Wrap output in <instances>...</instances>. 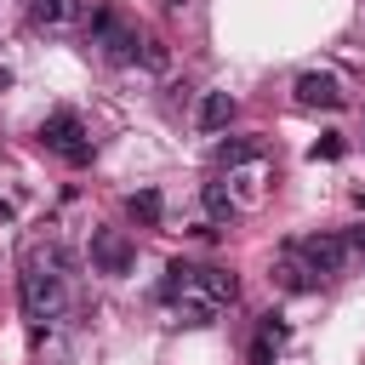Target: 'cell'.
Instances as JSON below:
<instances>
[{
    "label": "cell",
    "instance_id": "obj_1",
    "mask_svg": "<svg viewBox=\"0 0 365 365\" xmlns=\"http://www.w3.org/2000/svg\"><path fill=\"white\" fill-rule=\"evenodd\" d=\"M165 297L177 302V319H182V325H211V319L240 297V279H234L228 268L171 262V268H165Z\"/></svg>",
    "mask_w": 365,
    "mask_h": 365
},
{
    "label": "cell",
    "instance_id": "obj_2",
    "mask_svg": "<svg viewBox=\"0 0 365 365\" xmlns=\"http://www.w3.org/2000/svg\"><path fill=\"white\" fill-rule=\"evenodd\" d=\"M23 314H29L34 325H57V319L68 314V285H63V274L29 262V268H23Z\"/></svg>",
    "mask_w": 365,
    "mask_h": 365
},
{
    "label": "cell",
    "instance_id": "obj_3",
    "mask_svg": "<svg viewBox=\"0 0 365 365\" xmlns=\"http://www.w3.org/2000/svg\"><path fill=\"white\" fill-rule=\"evenodd\" d=\"M40 143L57 160H68V165H91V137H86V125H80L74 108H51L46 125H40Z\"/></svg>",
    "mask_w": 365,
    "mask_h": 365
},
{
    "label": "cell",
    "instance_id": "obj_4",
    "mask_svg": "<svg viewBox=\"0 0 365 365\" xmlns=\"http://www.w3.org/2000/svg\"><path fill=\"white\" fill-rule=\"evenodd\" d=\"M91 40L103 46L108 63H131V57H137V29H131L114 6H97V11H91Z\"/></svg>",
    "mask_w": 365,
    "mask_h": 365
},
{
    "label": "cell",
    "instance_id": "obj_5",
    "mask_svg": "<svg viewBox=\"0 0 365 365\" xmlns=\"http://www.w3.org/2000/svg\"><path fill=\"white\" fill-rule=\"evenodd\" d=\"M131 262H137V251H131V240L120 234V228H97L91 234V268L97 274H131Z\"/></svg>",
    "mask_w": 365,
    "mask_h": 365
},
{
    "label": "cell",
    "instance_id": "obj_6",
    "mask_svg": "<svg viewBox=\"0 0 365 365\" xmlns=\"http://www.w3.org/2000/svg\"><path fill=\"white\" fill-rule=\"evenodd\" d=\"M314 274H342V262H348V240H336V234H308V240H297L291 245Z\"/></svg>",
    "mask_w": 365,
    "mask_h": 365
},
{
    "label": "cell",
    "instance_id": "obj_7",
    "mask_svg": "<svg viewBox=\"0 0 365 365\" xmlns=\"http://www.w3.org/2000/svg\"><path fill=\"white\" fill-rule=\"evenodd\" d=\"M297 103H302V108H342V86H336V74H325V68H302V74H297Z\"/></svg>",
    "mask_w": 365,
    "mask_h": 365
},
{
    "label": "cell",
    "instance_id": "obj_8",
    "mask_svg": "<svg viewBox=\"0 0 365 365\" xmlns=\"http://www.w3.org/2000/svg\"><path fill=\"white\" fill-rule=\"evenodd\" d=\"M228 182L240 188V205H257V200H262V182H268V165H262V160H245V165L228 171Z\"/></svg>",
    "mask_w": 365,
    "mask_h": 365
},
{
    "label": "cell",
    "instance_id": "obj_9",
    "mask_svg": "<svg viewBox=\"0 0 365 365\" xmlns=\"http://www.w3.org/2000/svg\"><path fill=\"white\" fill-rule=\"evenodd\" d=\"M40 29H74L80 23V0H34L29 6Z\"/></svg>",
    "mask_w": 365,
    "mask_h": 365
},
{
    "label": "cell",
    "instance_id": "obj_10",
    "mask_svg": "<svg viewBox=\"0 0 365 365\" xmlns=\"http://www.w3.org/2000/svg\"><path fill=\"white\" fill-rule=\"evenodd\" d=\"M234 120V97L228 91H205L200 97V131H222Z\"/></svg>",
    "mask_w": 365,
    "mask_h": 365
},
{
    "label": "cell",
    "instance_id": "obj_11",
    "mask_svg": "<svg viewBox=\"0 0 365 365\" xmlns=\"http://www.w3.org/2000/svg\"><path fill=\"white\" fill-rule=\"evenodd\" d=\"M245 160H262V143H257V137H234V143L217 148V165H222V171H234V165H245Z\"/></svg>",
    "mask_w": 365,
    "mask_h": 365
},
{
    "label": "cell",
    "instance_id": "obj_12",
    "mask_svg": "<svg viewBox=\"0 0 365 365\" xmlns=\"http://www.w3.org/2000/svg\"><path fill=\"white\" fill-rule=\"evenodd\" d=\"M125 211H131V222H143V228H154L165 205H160V194H154V188H137V194H125Z\"/></svg>",
    "mask_w": 365,
    "mask_h": 365
},
{
    "label": "cell",
    "instance_id": "obj_13",
    "mask_svg": "<svg viewBox=\"0 0 365 365\" xmlns=\"http://www.w3.org/2000/svg\"><path fill=\"white\" fill-rule=\"evenodd\" d=\"M234 211H240V200H234L222 182H205V217H211V222H234Z\"/></svg>",
    "mask_w": 365,
    "mask_h": 365
},
{
    "label": "cell",
    "instance_id": "obj_14",
    "mask_svg": "<svg viewBox=\"0 0 365 365\" xmlns=\"http://www.w3.org/2000/svg\"><path fill=\"white\" fill-rule=\"evenodd\" d=\"M308 274H314V268H308V262H291V257L274 268V279H279L285 291H314V279H308Z\"/></svg>",
    "mask_w": 365,
    "mask_h": 365
},
{
    "label": "cell",
    "instance_id": "obj_15",
    "mask_svg": "<svg viewBox=\"0 0 365 365\" xmlns=\"http://www.w3.org/2000/svg\"><path fill=\"white\" fill-rule=\"evenodd\" d=\"M257 336H262V342H274V348H279V342H285V319H279V314H268V319H262V331H257Z\"/></svg>",
    "mask_w": 365,
    "mask_h": 365
},
{
    "label": "cell",
    "instance_id": "obj_16",
    "mask_svg": "<svg viewBox=\"0 0 365 365\" xmlns=\"http://www.w3.org/2000/svg\"><path fill=\"white\" fill-rule=\"evenodd\" d=\"M143 63H148V68H165V46H160V40H143Z\"/></svg>",
    "mask_w": 365,
    "mask_h": 365
},
{
    "label": "cell",
    "instance_id": "obj_17",
    "mask_svg": "<svg viewBox=\"0 0 365 365\" xmlns=\"http://www.w3.org/2000/svg\"><path fill=\"white\" fill-rule=\"evenodd\" d=\"M336 154H342V143H336V137H325V143H314V160H336Z\"/></svg>",
    "mask_w": 365,
    "mask_h": 365
},
{
    "label": "cell",
    "instance_id": "obj_18",
    "mask_svg": "<svg viewBox=\"0 0 365 365\" xmlns=\"http://www.w3.org/2000/svg\"><path fill=\"white\" fill-rule=\"evenodd\" d=\"M348 251H354V257H365V222H359V228H348Z\"/></svg>",
    "mask_w": 365,
    "mask_h": 365
},
{
    "label": "cell",
    "instance_id": "obj_19",
    "mask_svg": "<svg viewBox=\"0 0 365 365\" xmlns=\"http://www.w3.org/2000/svg\"><path fill=\"white\" fill-rule=\"evenodd\" d=\"M6 86H11V68H0V91H6Z\"/></svg>",
    "mask_w": 365,
    "mask_h": 365
},
{
    "label": "cell",
    "instance_id": "obj_20",
    "mask_svg": "<svg viewBox=\"0 0 365 365\" xmlns=\"http://www.w3.org/2000/svg\"><path fill=\"white\" fill-rule=\"evenodd\" d=\"M6 217H11V205H6V200H0V222H6Z\"/></svg>",
    "mask_w": 365,
    "mask_h": 365
},
{
    "label": "cell",
    "instance_id": "obj_21",
    "mask_svg": "<svg viewBox=\"0 0 365 365\" xmlns=\"http://www.w3.org/2000/svg\"><path fill=\"white\" fill-rule=\"evenodd\" d=\"M165 6H188V0H165Z\"/></svg>",
    "mask_w": 365,
    "mask_h": 365
}]
</instances>
